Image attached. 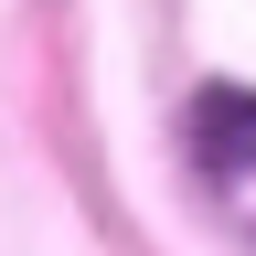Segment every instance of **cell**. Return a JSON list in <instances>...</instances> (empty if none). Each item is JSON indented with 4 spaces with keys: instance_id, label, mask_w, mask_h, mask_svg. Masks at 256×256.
<instances>
[{
    "instance_id": "cell-1",
    "label": "cell",
    "mask_w": 256,
    "mask_h": 256,
    "mask_svg": "<svg viewBox=\"0 0 256 256\" xmlns=\"http://www.w3.org/2000/svg\"><path fill=\"white\" fill-rule=\"evenodd\" d=\"M192 150H203L214 171L256 160V96L246 86H203V96H192Z\"/></svg>"
}]
</instances>
